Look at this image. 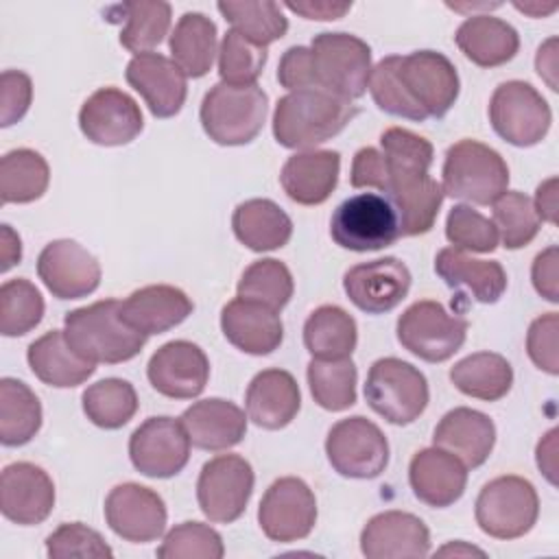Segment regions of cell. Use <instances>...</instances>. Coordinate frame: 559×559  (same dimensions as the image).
<instances>
[{"label":"cell","mask_w":559,"mask_h":559,"mask_svg":"<svg viewBox=\"0 0 559 559\" xmlns=\"http://www.w3.org/2000/svg\"><path fill=\"white\" fill-rule=\"evenodd\" d=\"M247 419L249 417L240 406L223 397L194 402L179 417L190 437V443L210 452L238 445L247 435Z\"/></svg>","instance_id":"obj_27"},{"label":"cell","mask_w":559,"mask_h":559,"mask_svg":"<svg viewBox=\"0 0 559 559\" xmlns=\"http://www.w3.org/2000/svg\"><path fill=\"white\" fill-rule=\"evenodd\" d=\"M124 76L155 118H173L181 111L188 96V76L173 59L159 52L135 55Z\"/></svg>","instance_id":"obj_23"},{"label":"cell","mask_w":559,"mask_h":559,"mask_svg":"<svg viewBox=\"0 0 559 559\" xmlns=\"http://www.w3.org/2000/svg\"><path fill=\"white\" fill-rule=\"evenodd\" d=\"M26 360L31 371L48 386L72 389L83 384L96 365L81 358L66 341L63 330H50L28 345Z\"/></svg>","instance_id":"obj_34"},{"label":"cell","mask_w":559,"mask_h":559,"mask_svg":"<svg viewBox=\"0 0 559 559\" xmlns=\"http://www.w3.org/2000/svg\"><path fill=\"white\" fill-rule=\"evenodd\" d=\"M509 186V166L498 151L478 140H459L445 151L443 194L474 205H489Z\"/></svg>","instance_id":"obj_5"},{"label":"cell","mask_w":559,"mask_h":559,"mask_svg":"<svg viewBox=\"0 0 559 559\" xmlns=\"http://www.w3.org/2000/svg\"><path fill=\"white\" fill-rule=\"evenodd\" d=\"M349 301L367 314L393 310L411 288V271L397 258H378L352 266L343 277Z\"/></svg>","instance_id":"obj_20"},{"label":"cell","mask_w":559,"mask_h":559,"mask_svg":"<svg viewBox=\"0 0 559 559\" xmlns=\"http://www.w3.org/2000/svg\"><path fill=\"white\" fill-rule=\"evenodd\" d=\"M231 229L251 251L282 249L293 236L290 216L271 199H249L234 210Z\"/></svg>","instance_id":"obj_35"},{"label":"cell","mask_w":559,"mask_h":559,"mask_svg":"<svg viewBox=\"0 0 559 559\" xmlns=\"http://www.w3.org/2000/svg\"><path fill=\"white\" fill-rule=\"evenodd\" d=\"M173 61L183 70L186 76L199 79L212 70L216 57V24L199 13L188 11L179 17L170 33Z\"/></svg>","instance_id":"obj_36"},{"label":"cell","mask_w":559,"mask_h":559,"mask_svg":"<svg viewBox=\"0 0 559 559\" xmlns=\"http://www.w3.org/2000/svg\"><path fill=\"white\" fill-rule=\"evenodd\" d=\"M358 114L356 105L323 90L282 96L273 111V135L284 148H312L338 135Z\"/></svg>","instance_id":"obj_2"},{"label":"cell","mask_w":559,"mask_h":559,"mask_svg":"<svg viewBox=\"0 0 559 559\" xmlns=\"http://www.w3.org/2000/svg\"><path fill=\"white\" fill-rule=\"evenodd\" d=\"M247 417L264 428L280 430L288 426L301 406L299 384L284 369H264L253 376L245 395Z\"/></svg>","instance_id":"obj_29"},{"label":"cell","mask_w":559,"mask_h":559,"mask_svg":"<svg viewBox=\"0 0 559 559\" xmlns=\"http://www.w3.org/2000/svg\"><path fill=\"white\" fill-rule=\"evenodd\" d=\"M258 522L271 542L288 544L308 537L317 524L312 489L297 476L277 478L260 500Z\"/></svg>","instance_id":"obj_14"},{"label":"cell","mask_w":559,"mask_h":559,"mask_svg":"<svg viewBox=\"0 0 559 559\" xmlns=\"http://www.w3.org/2000/svg\"><path fill=\"white\" fill-rule=\"evenodd\" d=\"M238 297L251 299L280 312L293 297L295 284L288 266L275 258H262L249 264L238 282Z\"/></svg>","instance_id":"obj_45"},{"label":"cell","mask_w":559,"mask_h":559,"mask_svg":"<svg viewBox=\"0 0 559 559\" xmlns=\"http://www.w3.org/2000/svg\"><path fill=\"white\" fill-rule=\"evenodd\" d=\"M44 308V297L33 282L24 277L7 280L0 286V332L4 336H24L39 325Z\"/></svg>","instance_id":"obj_46"},{"label":"cell","mask_w":559,"mask_h":559,"mask_svg":"<svg viewBox=\"0 0 559 559\" xmlns=\"http://www.w3.org/2000/svg\"><path fill=\"white\" fill-rule=\"evenodd\" d=\"M341 155L336 151H301L286 159L280 183L288 199L299 205H319L328 201L338 183Z\"/></svg>","instance_id":"obj_31"},{"label":"cell","mask_w":559,"mask_h":559,"mask_svg":"<svg viewBox=\"0 0 559 559\" xmlns=\"http://www.w3.org/2000/svg\"><path fill=\"white\" fill-rule=\"evenodd\" d=\"M445 238L454 249L491 253L498 247L493 221L483 216L472 205H454L445 218Z\"/></svg>","instance_id":"obj_51"},{"label":"cell","mask_w":559,"mask_h":559,"mask_svg":"<svg viewBox=\"0 0 559 559\" xmlns=\"http://www.w3.org/2000/svg\"><path fill=\"white\" fill-rule=\"evenodd\" d=\"M332 240L349 251H378L400 236V218L393 203L380 192H360L345 199L330 218Z\"/></svg>","instance_id":"obj_8"},{"label":"cell","mask_w":559,"mask_h":559,"mask_svg":"<svg viewBox=\"0 0 559 559\" xmlns=\"http://www.w3.org/2000/svg\"><path fill=\"white\" fill-rule=\"evenodd\" d=\"M489 122L504 142L524 148L546 138L552 114L546 98L531 83L507 81L491 94Z\"/></svg>","instance_id":"obj_11"},{"label":"cell","mask_w":559,"mask_h":559,"mask_svg":"<svg viewBox=\"0 0 559 559\" xmlns=\"http://www.w3.org/2000/svg\"><path fill=\"white\" fill-rule=\"evenodd\" d=\"M146 376L151 386L164 397L192 400L207 384L210 360L197 343L170 341L151 356Z\"/></svg>","instance_id":"obj_21"},{"label":"cell","mask_w":559,"mask_h":559,"mask_svg":"<svg viewBox=\"0 0 559 559\" xmlns=\"http://www.w3.org/2000/svg\"><path fill=\"white\" fill-rule=\"evenodd\" d=\"M190 297L168 284H151L133 290L124 301H120V314L127 325L144 336L162 334L192 314Z\"/></svg>","instance_id":"obj_28"},{"label":"cell","mask_w":559,"mask_h":559,"mask_svg":"<svg viewBox=\"0 0 559 559\" xmlns=\"http://www.w3.org/2000/svg\"><path fill=\"white\" fill-rule=\"evenodd\" d=\"M216 9L231 24V31L262 48L282 39L288 31V20L284 17L282 7L273 0L218 2Z\"/></svg>","instance_id":"obj_43"},{"label":"cell","mask_w":559,"mask_h":559,"mask_svg":"<svg viewBox=\"0 0 559 559\" xmlns=\"http://www.w3.org/2000/svg\"><path fill=\"white\" fill-rule=\"evenodd\" d=\"M493 225L498 240L507 249L526 247L539 231V216L533 207V201L518 190L502 192L493 203Z\"/></svg>","instance_id":"obj_47"},{"label":"cell","mask_w":559,"mask_h":559,"mask_svg":"<svg viewBox=\"0 0 559 559\" xmlns=\"http://www.w3.org/2000/svg\"><path fill=\"white\" fill-rule=\"evenodd\" d=\"M426 376L402 358H378L367 373L365 400L389 424H413L428 406Z\"/></svg>","instance_id":"obj_6"},{"label":"cell","mask_w":559,"mask_h":559,"mask_svg":"<svg viewBox=\"0 0 559 559\" xmlns=\"http://www.w3.org/2000/svg\"><path fill=\"white\" fill-rule=\"evenodd\" d=\"M467 319L450 314L439 301L424 299L408 306L397 319V341L426 362L452 358L467 336Z\"/></svg>","instance_id":"obj_10"},{"label":"cell","mask_w":559,"mask_h":559,"mask_svg":"<svg viewBox=\"0 0 559 559\" xmlns=\"http://www.w3.org/2000/svg\"><path fill=\"white\" fill-rule=\"evenodd\" d=\"M533 207H535L539 221L557 223V177H550L544 183H539V188L535 192Z\"/></svg>","instance_id":"obj_59"},{"label":"cell","mask_w":559,"mask_h":559,"mask_svg":"<svg viewBox=\"0 0 559 559\" xmlns=\"http://www.w3.org/2000/svg\"><path fill=\"white\" fill-rule=\"evenodd\" d=\"M325 454L336 474L367 480L384 472L389 463V441L371 419L354 415L330 428Z\"/></svg>","instance_id":"obj_12"},{"label":"cell","mask_w":559,"mask_h":559,"mask_svg":"<svg viewBox=\"0 0 559 559\" xmlns=\"http://www.w3.org/2000/svg\"><path fill=\"white\" fill-rule=\"evenodd\" d=\"M435 271L450 288L465 290L478 304H496L507 290V273L500 262L474 260L454 247L437 253Z\"/></svg>","instance_id":"obj_32"},{"label":"cell","mask_w":559,"mask_h":559,"mask_svg":"<svg viewBox=\"0 0 559 559\" xmlns=\"http://www.w3.org/2000/svg\"><path fill=\"white\" fill-rule=\"evenodd\" d=\"M557 266H559V249L555 245H550L548 249H544L542 253L535 255L533 269H531L535 290L552 304L559 301V288H557L559 271H557Z\"/></svg>","instance_id":"obj_57"},{"label":"cell","mask_w":559,"mask_h":559,"mask_svg":"<svg viewBox=\"0 0 559 559\" xmlns=\"http://www.w3.org/2000/svg\"><path fill=\"white\" fill-rule=\"evenodd\" d=\"M557 330L559 317L557 312H546L537 317L526 334V352L535 367L542 371L557 376L559 373V356H557Z\"/></svg>","instance_id":"obj_53"},{"label":"cell","mask_w":559,"mask_h":559,"mask_svg":"<svg viewBox=\"0 0 559 559\" xmlns=\"http://www.w3.org/2000/svg\"><path fill=\"white\" fill-rule=\"evenodd\" d=\"M459 50L480 68H496L511 61L520 48L518 31L493 15H469L454 35Z\"/></svg>","instance_id":"obj_33"},{"label":"cell","mask_w":559,"mask_h":559,"mask_svg":"<svg viewBox=\"0 0 559 559\" xmlns=\"http://www.w3.org/2000/svg\"><path fill=\"white\" fill-rule=\"evenodd\" d=\"M397 76L408 96L428 118H443L459 98V72L454 63L437 50H415L400 55Z\"/></svg>","instance_id":"obj_16"},{"label":"cell","mask_w":559,"mask_h":559,"mask_svg":"<svg viewBox=\"0 0 559 559\" xmlns=\"http://www.w3.org/2000/svg\"><path fill=\"white\" fill-rule=\"evenodd\" d=\"M317 90L354 100L367 92L371 48L349 33H319L310 44Z\"/></svg>","instance_id":"obj_7"},{"label":"cell","mask_w":559,"mask_h":559,"mask_svg":"<svg viewBox=\"0 0 559 559\" xmlns=\"http://www.w3.org/2000/svg\"><path fill=\"white\" fill-rule=\"evenodd\" d=\"M450 380L467 397L496 402L511 391L513 369L496 352H476L450 369Z\"/></svg>","instance_id":"obj_38"},{"label":"cell","mask_w":559,"mask_h":559,"mask_svg":"<svg viewBox=\"0 0 559 559\" xmlns=\"http://www.w3.org/2000/svg\"><path fill=\"white\" fill-rule=\"evenodd\" d=\"M105 520L118 537L148 544L164 533L168 513L157 491L138 483H122L105 498Z\"/></svg>","instance_id":"obj_17"},{"label":"cell","mask_w":559,"mask_h":559,"mask_svg":"<svg viewBox=\"0 0 559 559\" xmlns=\"http://www.w3.org/2000/svg\"><path fill=\"white\" fill-rule=\"evenodd\" d=\"M41 428V404L31 386L15 378L0 380V441L7 448L28 443Z\"/></svg>","instance_id":"obj_39"},{"label":"cell","mask_w":559,"mask_h":559,"mask_svg":"<svg viewBox=\"0 0 559 559\" xmlns=\"http://www.w3.org/2000/svg\"><path fill=\"white\" fill-rule=\"evenodd\" d=\"M225 338L245 354L266 356L282 345L284 325L275 310L264 304L236 297L221 310Z\"/></svg>","instance_id":"obj_26"},{"label":"cell","mask_w":559,"mask_h":559,"mask_svg":"<svg viewBox=\"0 0 559 559\" xmlns=\"http://www.w3.org/2000/svg\"><path fill=\"white\" fill-rule=\"evenodd\" d=\"M223 537L203 522H181L170 528L157 548L162 559H221Z\"/></svg>","instance_id":"obj_50"},{"label":"cell","mask_w":559,"mask_h":559,"mask_svg":"<svg viewBox=\"0 0 559 559\" xmlns=\"http://www.w3.org/2000/svg\"><path fill=\"white\" fill-rule=\"evenodd\" d=\"M124 15L120 44L133 52H153L170 28V4L164 0H131L114 7Z\"/></svg>","instance_id":"obj_41"},{"label":"cell","mask_w":559,"mask_h":559,"mask_svg":"<svg viewBox=\"0 0 559 559\" xmlns=\"http://www.w3.org/2000/svg\"><path fill=\"white\" fill-rule=\"evenodd\" d=\"M537 467L544 472L550 485H557V428L537 443Z\"/></svg>","instance_id":"obj_60"},{"label":"cell","mask_w":559,"mask_h":559,"mask_svg":"<svg viewBox=\"0 0 559 559\" xmlns=\"http://www.w3.org/2000/svg\"><path fill=\"white\" fill-rule=\"evenodd\" d=\"M386 181V170H384V157L382 151L373 146H365L356 151L354 162H352V173H349V183L354 188H373V190H384Z\"/></svg>","instance_id":"obj_56"},{"label":"cell","mask_w":559,"mask_h":559,"mask_svg":"<svg viewBox=\"0 0 559 559\" xmlns=\"http://www.w3.org/2000/svg\"><path fill=\"white\" fill-rule=\"evenodd\" d=\"M437 555H485L483 550H478V548H474V546H465V544H461V542H454V544H448V546H443Z\"/></svg>","instance_id":"obj_63"},{"label":"cell","mask_w":559,"mask_h":559,"mask_svg":"<svg viewBox=\"0 0 559 559\" xmlns=\"http://www.w3.org/2000/svg\"><path fill=\"white\" fill-rule=\"evenodd\" d=\"M68 345L90 362L118 365L135 358L146 338L124 323L118 299H103L76 310L63 319Z\"/></svg>","instance_id":"obj_3"},{"label":"cell","mask_w":559,"mask_h":559,"mask_svg":"<svg viewBox=\"0 0 559 559\" xmlns=\"http://www.w3.org/2000/svg\"><path fill=\"white\" fill-rule=\"evenodd\" d=\"M266 63V48L249 41L236 31H227L218 46V74L227 85H255Z\"/></svg>","instance_id":"obj_49"},{"label":"cell","mask_w":559,"mask_h":559,"mask_svg":"<svg viewBox=\"0 0 559 559\" xmlns=\"http://www.w3.org/2000/svg\"><path fill=\"white\" fill-rule=\"evenodd\" d=\"M432 443L461 459L465 467H480L493 450L496 426L485 413L456 406L437 424Z\"/></svg>","instance_id":"obj_30"},{"label":"cell","mask_w":559,"mask_h":559,"mask_svg":"<svg viewBox=\"0 0 559 559\" xmlns=\"http://www.w3.org/2000/svg\"><path fill=\"white\" fill-rule=\"evenodd\" d=\"M277 81L288 92L299 90H317L314 83V70H312V57L310 48L306 46H290L277 66Z\"/></svg>","instance_id":"obj_55"},{"label":"cell","mask_w":559,"mask_h":559,"mask_svg":"<svg viewBox=\"0 0 559 559\" xmlns=\"http://www.w3.org/2000/svg\"><path fill=\"white\" fill-rule=\"evenodd\" d=\"M269 111V96L258 85L216 83L203 96L201 124L221 146H240L255 140Z\"/></svg>","instance_id":"obj_4"},{"label":"cell","mask_w":559,"mask_h":559,"mask_svg":"<svg viewBox=\"0 0 559 559\" xmlns=\"http://www.w3.org/2000/svg\"><path fill=\"white\" fill-rule=\"evenodd\" d=\"M79 127L98 146H122L142 133L144 118L140 105L127 92L100 87L83 103Z\"/></svg>","instance_id":"obj_18"},{"label":"cell","mask_w":559,"mask_h":559,"mask_svg":"<svg viewBox=\"0 0 559 559\" xmlns=\"http://www.w3.org/2000/svg\"><path fill=\"white\" fill-rule=\"evenodd\" d=\"M397 63H400V55H389L371 68L369 83H367L371 98L382 111H386L391 116L406 118L413 122H424L428 116L404 90V85L397 76Z\"/></svg>","instance_id":"obj_48"},{"label":"cell","mask_w":559,"mask_h":559,"mask_svg":"<svg viewBox=\"0 0 559 559\" xmlns=\"http://www.w3.org/2000/svg\"><path fill=\"white\" fill-rule=\"evenodd\" d=\"M46 555L55 559L66 557H111L114 550L94 528L81 522H66L46 537Z\"/></svg>","instance_id":"obj_52"},{"label":"cell","mask_w":559,"mask_h":559,"mask_svg":"<svg viewBox=\"0 0 559 559\" xmlns=\"http://www.w3.org/2000/svg\"><path fill=\"white\" fill-rule=\"evenodd\" d=\"M81 402L87 419L105 430L122 428L138 413V393L133 384L122 378H105L90 384Z\"/></svg>","instance_id":"obj_42"},{"label":"cell","mask_w":559,"mask_h":559,"mask_svg":"<svg viewBox=\"0 0 559 559\" xmlns=\"http://www.w3.org/2000/svg\"><path fill=\"white\" fill-rule=\"evenodd\" d=\"M360 550L367 559H421L430 552V533L417 515L393 509L365 524Z\"/></svg>","instance_id":"obj_24"},{"label":"cell","mask_w":559,"mask_h":559,"mask_svg":"<svg viewBox=\"0 0 559 559\" xmlns=\"http://www.w3.org/2000/svg\"><path fill=\"white\" fill-rule=\"evenodd\" d=\"M37 275L57 299H81L100 284L98 260L76 240L48 242L37 258Z\"/></svg>","instance_id":"obj_19"},{"label":"cell","mask_w":559,"mask_h":559,"mask_svg":"<svg viewBox=\"0 0 559 559\" xmlns=\"http://www.w3.org/2000/svg\"><path fill=\"white\" fill-rule=\"evenodd\" d=\"M358 343L356 321L338 306H319L304 323V345L312 358H349Z\"/></svg>","instance_id":"obj_37"},{"label":"cell","mask_w":559,"mask_h":559,"mask_svg":"<svg viewBox=\"0 0 559 559\" xmlns=\"http://www.w3.org/2000/svg\"><path fill=\"white\" fill-rule=\"evenodd\" d=\"M253 467L238 454H218L210 459L197 480V500L203 515L214 524L238 520L253 493Z\"/></svg>","instance_id":"obj_13"},{"label":"cell","mask_w":559,"mask_h":559,"mask_svg":"<svg viewBox=\"0 0 559 559\" xmlns=\"http://www.w3.org/2000/svg\"><path fill=\"white\" fill-rule=\"evenodd\" d=\"M286 9L306 20H338L349 13L352 2H330V0H297L286 2Z\"/></svg>","instance_id":"obj_58"},{"label":"cell","mask_w":559,"mask_h":559,"mask_svg":"<svg viewBox=\"0 0 559 559\" xmlns=\"http://www.w3.org/2000/svg\"><path fill=\"white\" fill-rule=\"evenodd\" d=\"M190 445V437L179 419L166 415L148 417L129 439V459L148 478H170L188 465Z\"/></svg>","instance_id":"obj_15"},{"label":"cell","mask_w":559,"mask_h":559,"mask_svg":"<svg viewBox=\"0 0 559 559\" xmlns=\"http://www.w3.org/2000/svg\"><path fill=\"white\" fill-rule=\"evenodd\" d=\"M33 100L31 76L22 70H4L0 76V124L11 127L24 118Z\"/></svg>","instance_id":"obj_54"},{"label":"cell","mask_w":559,"mask_h":559,"mask_svg":"<svg viewBox=\"0 0 559 559\" xmlns=\"http://www.w3.org/2000/svg\"><path fill=\"white\" fill-rule=\"evenodd\" d=\"M408 483L419 502L435 509H445L463 496L467 485V467L461 459L443 448H424L411 459Z\"/></svg>","instance_id":"obj_25"},{"label":"cell","mask_w":559,"mask_h":559,"mask_svg":"<svg viewBox=\"0 0 559 559\" xmlns=\"http://www.w3.org/2000/svg\"><path fill=\"white\" fill-rule=\"evenodd\" d=\"M50 183L48 162L33 148H13L0 159L2 203L37 201Z\"/></svg>","instance_id":"obj_40"},{"label":"cell","mask_w":559,"mask_h":559,"mask_svg":"<svg viewBox=\"0 0 559 559\" xmlns=\"http://www.w3.org/2000/svg\"><path fill=\"white\" fill-rule=\"evenodd\" d=\"M555 44H557V39H548L544 46H539L537 59H535L537 72H539V76H544V79L548 81L550 90H557V81L552 79V74L557 72V52H555Z\"/></svg>","instance_id":"obj_62"},{"label":"cell","mask_w":559,"mask_h":559,"mask_svg":"<svg viewBox=\"0 0 559 559\" xmlns=\"http://www.w3.org/2000/svg\"><path fill=\"white\" fill-rule=\"evenodd\" d=\"M308 384L314 402L332 413L345 411L356 404V380L358 371L352 358L308 362Z\"/></svg>","instance_id":"obj_44"},{"label":"cell","mask_w":559,"mask_h":559,"mask_svg":"<svg viewBox=\"0 0 559 559\" xmlns=\"http://www.w3.org/2000/svg\"><path fill=\"white\" fill-rule=\"evenodd\" d=\"M386 181L384 194L400 218V236H421L432 229L439 207L443 203V190L437 179L428 175L432 153L417 144H393L382 151Z\"/></svg>","instance_id":"obj_1"},{"label":"cell","mask_w":559,"mask_h":559,"mask_svg":"<svg viewBox=\"0 0 559 559\" xmlns=\"http://www.w3.org/2000/svg\"><path fill=\"white\" fill-rule=\"evenodd\" d=\"M22 260V242L20 236L11 229V225H0V271L7 273Z\"/></svg>","instance_id":"obj_61"},{"label":"cell","mask_w":559,"mask_h":559,"mask_svg":"<svg viewBox=\"0 0 559 559\" xmlns=\"http://www.w3.org/2000/svg\"><path fill=\"white\" fill-rule=\"evenodd\" d=\"M474 515L485 535L518 539L535 526L539 498L531 480L513 474L498 476L480 489Z\"/></svg>","instance_id":"obj_9"},{"label":"cell","mask_w":559,"mask_h":559,"mask_svg":"<svg viewBox=\"0 0 559 559\" xmlns=\"http://www.w3.org/2000/svg\"><path fill=\"white\" fill-rule=\"evenodd\" d=\"M55 507V485L46 469L35 463L17 461L2 469L0 511L20 526L41 524Z\"/></svg>","instance_id":"obj_22"}]
</instances>
